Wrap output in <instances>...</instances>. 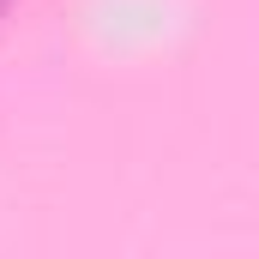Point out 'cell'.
<instances>
[{"label":"cell","instance_id":"6da1fadb","mask_svg":"<svg viewBox=\"0 0 259 259\" xmlns=\"http://www.w3.org/2000/svg\"><path fill=\"white\" fill-rule=\"evenodd\" d=\"M6 6H12V0H0V12H6Z\"/></svg>","mask_w":259,"mask_h":259}]
</instances>
